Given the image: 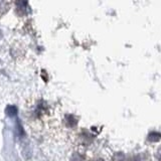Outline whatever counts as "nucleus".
Listing matches in <instances>:
<instances>
[{
    "mask_svg": "<svg viewBox=\"0 0 161 161\" xmlns=\"http://www.w3.org/2000/svg\"><path fill=\"white\" fill-rule=\"evenodd\" d=\"M11 5V0H0V17L6 13Z\"/></svg>",
    "mask_w": 161,
    "mask_h": 161,
    "instance_id": "2",
    "label": "nucleus"
},
{
    "mask_svg": "<svg viewBox=\"0 0 161 161\" xmlns=\"http://www.w3.org/2000/svg\"><path fill=\"white\" fill-rule=\"evenodd\" d=\"M148 139L150 141H159L160 140V134L157 133V132H153V133L149 134Z\"/></svg>",
    "mask_w": 161,
    "mask_h": 161,
    "instance_id": "4",
    "label": "nucleus"
},
{
    "mask_svg": "<svg viewBox=\"0 0 161 161\" xmlns=\"http://www.w3.org/2000/svg\"><path fill=\"white\" fill-rule=\"evenodd\" d=\"M6 114L9 117H13V116L17 114V108L15 106H8L6 108Z\"/></svg>",
    "mask_w": 161,
    "mask_h": 161,
    "instance_id": "3",
    "label": "nucleus"
},
{
    "mask_svg": "<svg viewBox=\"0 0 161 161\" xmlns=\"http://www.w3.org/2000/svg\"><path fill=\"white\" fill-rule=\"evenodd\" d=\"M15 2V12L19 16H26L30 12L28 6V0H14Z\"/></svg>",
    "mask_w": 161,
    "mask_h": 161,
    "instance_id": "1",
    "label": "nucleus"
}]
</instances>
